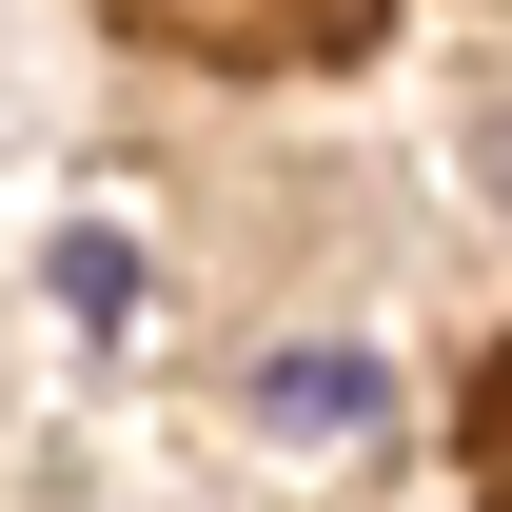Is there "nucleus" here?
I'll return each mask as SVG.
<instances>
[{
	"instance_id": "obj_1",
	"label": "nucleus",
	"mask_w": 512,
	"mask_h": 512,
	"mask_svg": "<svg viewBox=\"0 0 512 512\" xmlns=\"http://www.w3.org/2000/svg\"><path fill=\"white\" fill-rule=\"evenodd\" d=\"M256 414H276V434H355V414H375V375H355V355H276V375H256Z\"/></svg>"
},
{
	"instance_id": "obj_2",
	"label": "nucleus",
	"mask_w": 512,
	"mask_h": 512,
	"mask_svg": "<svg viewBox=\"0 0 512 512\" xmlns=\"http://www.w3.org/2000/svg\"><path fill=\"white\" fill-rule=\"evenodd\" d=\"M493 178H512V138H493Z\"/></svg>"
}]
</instances>
